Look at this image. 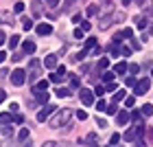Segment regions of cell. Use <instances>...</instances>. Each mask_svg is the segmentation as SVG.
Here are the masks:
<instances>
[{
	"label": "cell",
	"instance_id": "6da1fadb",
	"mask_svg": "<svg viewBox=\"0 0 153 147\" xmlns=\"http://www.w3.org/2000/svg\"><path fill=\"white\" fill-rule=\"evenodd\" d=\"M68 118H70V110H57L55 114L51 116V121H48V125H51L53 130H57V128H61L64 123H68Z\"/></svg>",
	"mask_w": 153,
	"mask_h": 147
},
{
	"label": "cell",
	"instance_id": "7a4b0ae2",
	"mask_svg": "<svg viewBox=\"0 0 153 147\" xmlns=\"http://www.w3.org/2000/svg\"><path fill=\"white\" fill-rule=\"evenodd\" d=\"M57 110H59V108H55V106H51V103H46V106L37 112V121H39V123H44L46 118H51V116H53Z\"/></svg>",
	"mask_w": 153,
	"mask_h": 147
},
{
	"label": "cell",
	"instance_id": "3957f363",
	"mask_svg": "<svg viewBox=\"0 0 153 147\" xmlns=\"http://www.w3.org/2000/svg\"><path fill=\"white\" fill-rule=\"evenodd\" d=\"M79 99H81L83 106H92V103H94V90L81 88V90H79Z\"/></svg>",
	"mask_w": 153,
	"mask_h": 147
},
{
	"label": "cell",
	"instance_id": "277c9868",
	"mask_svg": "<svg viewBox=\"0 0 153 147\" xmlns=\"http://www.w3.org/2000/svg\"><path fill=\"white\" fill-rule=\"evenodd\" d=\"M24 81H26V73L22 68H16V70L11 73V83L13 86H24Z\"/></svg>",
	"mask_w": 153,
	"mask_h": 147
},
{
	"label": "cell",
	"instance_id": "5b68a950",
	"mask_svg": "<svg viewBox=\"0 0 153 147\" xmlns=\"http://www.w3.org/2000/svg\"><path fill=\"white\" fill-rule=\"evenodd\" d=\"M149 88H151V79H140V81L134 86V92H136L138 97H142V94L149 92Z\"/></svg>",
	"mask_w": 153,
	"mask_h": 147
},
{
	"label": "cell",
	"instance_id": "8992f818",
	"mask_svg": "<svg viewBox=\"0 0 153 147\" xmlns=\"http://www.w3.org/2000/svg\"><path fill=\"white\" fill-rule=\"evenodd\" d=\"M39 77V62L37 59H31V66H29V83H35Z\"/></svg>",
	"mask_w": 153,
	"mask_h": 147
},
{
	"label": "cell",
	"instance_id": "52a82bcc",
	"mask_svg": "<svg viewBox=\"0 0 153 147\" xmlns=\"http://www.w3.org/2000/svg\"><path fill=\"white\" fill-rule=\"evenodd\" d=\"M31 13L33 18H39L44 13V7H42V0H31Z\"/></svg>",
	"mask_w": 153,
	"mask_h": 147
},
{
	"label": "cell",
	"instance_id": "ba28073f",
	"mask_svg": "<svg viewBox=\"0 0 153 147\" xmlns=\"http://www.w3.org/2000/svg\"><path fill=\"white\" fill-rule=\"evenodd\" d=\"M129 118H131V112H127V110H118V114H116L118 125H127Z\"/></svg>",
	"mask_w": 153,
	"mask_h": 147
},
{
	"label": "cell",
	"instance_id": "9c48e42d",
	"mask_svg": "<svg viewBox=\"0 0 153 147\" xmlns=\"http://www.w3.org/2000/svg\"><path fill=\"white\" fill-rule=\"evenodd\" d=\"M35 31H37V35H51V33H53V26L48 24V22H42V24L35 26Z\"/></svg>",
	"mask_w": 153,
	"mask_h": 147
},
{
	"label": "cell",
	"instance_id": "30bf717a",
	"mask_svg": "<svg viewBox=\"0 0 153 147\" xmlns=\"http://www.w3.org/2000/svg\"><path fill=\"white\" fill-rule=\"evenodd\" d=\"M33 94H35V99L39 101V103H48V90H33Z\"/></svg>",
	"mask_w": 153,
	"mask_h": 147
},
{
	"label": "cell",
	"instance_id": "8fae6325",
	"mask_svg": "<svg viewBox=\"0 0 153 147\" xmlns=\"http://www.w3.org/2000/svg\"><path fill=\"white\" fill-rule=\"evenodd\" d=\"M112 22H114V16H105V18H101L99 29H101V31H105V29H109V26H112Z\"/></svg>",
	"mask_w": 153,
	"mask_h": 147
},
{
	"label": "cell",
	"instance_id": "7c38bea8",
	"mask_svg": "<svg viewBox=\"0 0 153 147\" xmlns=\"http://www.w3.org/2000/svg\"><path fill=\"white\" fill-rule=\"evenodd\" d=\"M22 48H24V53H26V55H31V53H35V48H37V46H35V42L24 40V42H22Z\"/></svg>",
	"mask_w": 153,
	"mask_h": 147
},
{
	"label": "cell",
	"instance_id": "4fadbf2b",
	"mask_svg": "<svg viewBox=\"0 0 153 147\" xmlns=\"http://www.w3.org/2000/svg\"><path fill=\"white\" fill-rule=\"evenodd\" d=\"M147 24H149V16H138V18H136V26H138L140 31L147 29Z\"/></svg>",
	"mask_w": 153,
	"mask_h": 147
},
{
	"label": "cell",
	"instance_id": "5bb4252c",
	"mask_svg": "<svg viewBox=\"0 0 153 147\" xmlns=\"http://www.w3.org/2000/svg\"><path fill=\"white\" fill-rule=\"evenodd\" d=\"M44 66H46V68H57V55H46Z\"/></svg>",
	"mask_w": 153,
	"mask_h": 147
},
{
	"label": "cell",
	"instance_id": "9a60e30c",
	"mask_svg": "<svg viewBox=\"0 0 153 147\" xmlns=\"http://www.w3.org/2000/svg\"><path fill=\"white\" fill-rule=\"evenodd\" d=\"M127 70H129V66L125 64V62H118V64H116V68H114V73H116V75H125Z\"/></svg>",
	"mask_w": 153,
	"mask_h": 147
},
{
	"label": "cell",
	"instance_id": "2e32d148",
	"mask_svg": "<svg viewBox=\"0 0 153 147\" xmlns=\"http://www.w3.org/2000/svg\"><path fill=\"white\" fill-rule=\"evenodd\" d=\"M125 99H127V90H116V92H114V103L125 101Z\"/></svg>",
	"mask_w": 153,
	"mask_h": 147
},
{
	"label": "cell",
	"instance_id": "e0dca14e",
	"mask_svg": "<svg viewBox=\"0 0 153 147\" xmlns=\"http://www.w3.org/2000/svg\"><path fill=\"white\" fill-rule=\"evenodd\" d=\"M105 114H109V116H112V114H118V103H109V106H107V110H105Z\"/></svg>",
	"mask_w": 153,
	"mask_h": 147
},
{
	"label": "cell",
	"instance_id": "ac0fdd59",
	"mask_svg": "<svg viewBox=\"0 0 153 147\" xmlns=\"http://www.w3.org/2000/svg\"><path fill=\"white\" fill-rule=\"evenodd\" d=\"M33 90H48V79H42V81H37L35 86H33Z\"/></svg>",
	"mask_w": 153,
	"mask_h": 147
},
{
	"label": "cell",
	"instance_id": "d6986e66",
	"mask_svg": "<svg viewBox=\"0 0 153 147\" xmlns=\"http://www.w3.org/2000/svg\"><path fill=\"white\" fill-rule=\"evenodd\" d=\"M107 90H105V86H99L96 83V88H94V97H99V99H103V94H105Z\"/></svg>",
	"mask_w": 153,
	"mask_h": 147
},
{
	"label": "cell",
	"instance_id": "ffe728a7",
	"mask_svg": "<svg viewBox=\"0 0 153 147\" xmlns=\"http://www.w3.org/2000/svg\"><path fill=\"white\" fill-rule=\"evenodd\" d=\"M123 138H125V141H129V143H131L134 138H138V134H136V130H127V132H125V136H123Z\"/></svg>",
	"mask_w": 153,
	"mask_h": 147
},
{
	"label": "cell",
	"instance_id": "44dd1931",
	"mask_svg": "<svg viewBox=\"0 0 153 147\" xmlns=\"http://www.w3.org/2000/svg\"><path fill=\"white\" fill-rule=\"evenodd\" d=\"M79 86H81L79 75H70V88H79Z\"/></svg>",
	"mask_w": 153,
	"mask_h": 147
},
{
	"label": "cell",
	"instance_id": "7402d4cb",
	"mask_svg": "<svg viewBox=\"0 0 153 147\" xmlns=\"http://www.w3.org/2000/svg\"><path fill=\"white\" fill-rule=\"evenodd\" d=\"M99 9H101V7H96V4H90L88 9H85V13H88L90 18H92V16H96V13H99Z\"/></svg>",
	"mask_w": 153,
	"mask_h": 147
},
{
	"label": "cell",
	"instance_id": "603a6c76",
	"mask_svg": "<svg viewBox=\"0 0 153 147\" xmlns=\"http://www.w3.org/2000/svg\"><path fill=\"white\" fill-rule=\"evenodd\" d=\"M33 26H35V24H33V20H29V18L22 20V29H24V31H31Z\"/></svg>",
	"mask_w": 153,
	"mask_h": 147
},
{
	"label": "cell",
	"instance_id": "cb8c5ba5",
	"mask_svg": "<svg viewBox=\"0 0 153 147\" xmlns=\"http://www.w3.org/2000/svg\"><path fill=\"white\" fill-rule=\"evenodd\" d=\"M142 114L144 116H151L153 114V106H151V103H144V106H142Z\"/></svg>",
	"mask_w": 153,
	"mask_h": 147
},
{
	"label": "cell",
	"instance_id": "d4e9b609",
	"mask_svg": "<svg viewBox=\"0 0 153 147\" xmlns=\"http://www.w3.org/2000/svg\"><path fill=\"white\" fill-rule=\"evenodd\" d=\"M18 138H20V141H26V138H29V128H22V130H20V132H18Z\"/></svg>",
	"mask_w": 153,
	"mask_h": 147
},
{
	"label": "cell",
	"instance_id": "484cf974",
	"mask_svg": "<svg viewBox=\"0 0 153 147\" xmlns=\"http://www.w3.org/2000/svg\"><path fill=\"white\" fill-rule=\"evenodd\" d=\"M55 92H57V97H61V99H64V97H70V90L68 88H57Z\"/></svg>",
	"mask_w": 153,
	"mask_h": 147
},
{
	"label": "cell",
	"instance_id": "4316f807",
	"mask_svg": "<svg viewBox=\"0 0 153 147\" xmlns=\"http://www.w3.org/2000/svg\"><path fill=\"white\" fill-rule=\"evenodd\" d=\"M74 2H76V0H64V11H66V13H68V11H72Z\"/></svg>",
	"mask_w": 153,
	"mask_h": 147
},
{
	"label": "cell",
	"instance_id": "83f0119b",
	"mask_svg": "<svg viewBox=\"0 0 153 147\" xmlns=\"http://www.w3.org/2000/svg\"><path fill=\"white\" fill-rule=\"evenodd\" d=\"M94 46H96V40H94V38H88V40H85V48H83V51H90V48H94Z\"/></svg>",
	"mask_w": 153,
	"mask_h": 147
},
{
	"label": "cell",
	"instance_id": "f1b7e54d",
	"mask_svg": "<svg viewBox=\"0 0 153 147\" xmlns=\"http://www.w3.org/2000/svg\"><path fill=\"white\" fill-rule=\"evenodd\" d=\"M107 66H109V59H107V57H101V59H99V70H105Z\"/></svg>",
	"mask_w": 153,
	"mask_h": 147
},
{
	"label": "cell",
	"instance_id": "f546056e",
	"mask_svg": "<svg viewBox=\"0 0 153 147\" xmlns=\"http://www.w3.org/2000/svg\"><path fill=\"white\" fill-rule=\"evenodd\" d=\"M114 75H116V73H107V70H105V73H103V81H105V83H112V81H114Z\"/></svg>",
	"mask_w": 153,
	"mask_h": 147
},
{
	"label": "cell",
	"instance_id": "4dcf8cb0",
	"mask_svg": "<svg viewBox=\"0 0 153 147\" xmlns=\"http://www.w3.org/2000/svg\"><path fill=\"white\" fill-rule=\"evenodd\" d=\"M44 2H46V7H48V9H57V7H59V0H44Z\"/></svg>",
	"mask_w": 153,
	"mask_h": 147
},
{
	"label": "cell",
	"instance_id": "1f68e13d",
	"mask_svg": "<svg viewBox=\"0 0 153 147\" xmlns=\"http://www.w3.org/2000/svg\"><path fill=\"white\" fill-rule=\"evenodd\" d=\"M9 121H11V112H2V114H0V123L4 125V123H9Z\"/></svg>",
	"mask_w": 153,
	"mask_h": 147
},
{
	"label": "cell",
	"instance_id": "d6a6232c",
	"mask_svg": "<svg viewBox=\"0 0 153 147\" xmlns=\"http://www.w3.org/2000/svg\"><path fill=\"white\" fill-rule=\"evenodd\" d=\"M20 44V35H11V40H9V48H16Z\"/></svg>",
	"mask_w": 153,
	"mask_h": 147
},
{
	"label": "cell",
	"instance_id": "836d02e7",
	"mask_svg": "<svg viewBox=\"0 0 153 147\" xmlns=\"http://www.w3.org/2000/svg\"><path fill=\"white\" fill-rule=\"evenodd\" d=\"M131 121H134V123H142V118H140V112H138V110H134V112H131Z\"/></svg>",
	"mask_w": 153,
	"mask_h": 147
},
{
	"label": "cell",
	"instance_id": "e575fe53",
	"mask_svg": "<svg viewBox=\"0 0 153 147\" xmlns=\"http://www.w3.org/2000/svg\"><path fill=\"white\" fill-rule=\"evenodd\" d=\"M120 38H134V29H123L120 31Z\"/></svg>",
	"mask_w": 153,
	"mask_h": 147
},
{
	"label": "cell",
	"instance_id": "d590c367",
	"mask_svg": "<svg viewBox=\"0 0 153 147\" xmlns=\"http://www.w3.org/2000/svg\"><path fill=\"white\" fill-rule=\"evenodd\" d=\"M96 110H99V112H105V110H107V103L103 101V99H99V103H96Z\"/></svg>",
	"mask_w": 153,
	"mask_h": 147
},
{
	"label": "cell",
	"instance_id": "8d00e7d4",
	"mask_svg": "<svg viewBox=\"0 0 153 147\" xmlns=\"http://www.w3.org/2000/svg\"><path fill=\"white\" fill-rule=\"evenodd\" d=\"M61 79H64V77H61L59 73H53V75H51V81H53V83H61Z\"/></svg>",
	"mask_w": 153,
	"mask_h": 147
},
{
	"label": "cell",
	"instance_id": "74e56055",
	"mask_svg": "<svg viewBox=\"0 0 153 147\" xmlns=\"http://www.w3.org/2000/svg\"><path fill=\"white\" fill-rule=\"evenodd\" d=\"M109 143H112V147H116L118 143H120V134H118V132H116V134H114L112 138H109Z\"/></svg>",
	"mask_w": 153,
	"mask_h": 147
},
{
	"label": "cell",
	"instance_id": "f35d334b",
	"mask_svg": "<svg viewBox=\"0 0 153 147\" xmlns=\"http://www.w3.org/2000/svg\"><path fill=\"white\" fill-rule=\"evenodd\" d=\"M125 106H127V108H134V106H136V97H127V99H125Z\"/></svg>",
	"mask_w": 153,
	"mask_h": 147
},
{
	"label": "cell",
	"instance_id": "ab89813d",
	"mask_svg": "<svg viewBox=\"0 0 153 147\" xmlns=\"http://www.w3.org/2000/svg\"><path fill=\"white\" fill-rule=\"evenodd\" d=\"M136 77H127V79H125V86H127V88H131V86H136Z\"/></svg>",
	"mask_w": 153,
	"mask_h": 147
},
{
	"label": "cell",
	"instance_id": "60d3db41",
	"mask_svg": "<svg viewBox=\"0 0 153 147\" xmlns=\"http://www.w3.org/2000/svg\"><path fill=\"white\" fill-rule=\"evenodd\" d=\"M83 35H85L83 29H74V40H83Z\"/></svg>",
	"mask_w": 153,
	"mask_h": 147
},
{
	"label": "cell",
	"instance_id": "b9f144b4",
	"mask_svg": "<svg viewBox=\"0 0 153 147\" xmlns=\"http://www.w3.org/2000/svg\"><path fill=\"white\" fill-rule=\"evenodd\" d=\"M13 11H16V13H22V11H24V2H16V7H13Z\"/></svg>",
	"mask_w": 153,
	"mask_h": 147
},
{
	"label": "cell",
	"instance_id": "7bdbcfd3",
	"mask_svg": "<svg viewBox=\"0 0 153 147\" xmlns=\"http://www.w3.org/2000/svg\"><path fill=\"white\" fill-rule=\"evenodd\" d=\"M85 53H88V51H81V53H76L74 57H72V62H81L83 57H85Z\"/></svg>",
	"mask_w": 153,
	"mask_h": 147
},
{
	"label": "cell",
	"instance_id": "ee69618b",
	"mask_svg": "<svg viewBox=\"0 0 153 147\" xmlns=\"http://www.w3.org/2000/svg\"><path fill=\"white\" fill-rule=\"evenodd\" d=\"M76 118H79V121H85V118H88V112L79 110V112H76Z\"/></svg>",
	"mask_w": 153,
	"mask_h": 147
},
{
	"label": "cell",
	"instance_id": "f6af8a7d",
	"mask_svg": "<svg viewBox=\"0 0 153 147\" xmlns=\"http://www.w3.org/2000/svg\"><path fill=\"white\" fill-rule=\"evenodd\" d=\"M138 70H140V66H138V64H129V73L131 75H136Z\"/></svg>",
	"mask_w": 153,
	"mask_h": 147
},
{
	"label": "cell",
	"instance_id": "bcb514c9",
	"mask_svg": "<svg viewBox=\"0 0 153 147\" xmlns=\"http://www.w3.org/2000/svg\"><path fill=\"white\" fill-rule=\"evenodd\" d=\"M96 125H99V128H107V121L105 118H96Z\"/></svg>",
	"mask_w": 153,
	"mask_h": 147
},
{
	"label": "cell",
	"instance_id": "7dc6e473",
	"mask_svg": "<svg viewBox=\"0 0 153 147\" xmlns=\"http://www.w3.org/2000/svg\"><path fill=\"white\" fill-rule=\"evenodd\" d=\"M81 29H83V31H90V29H92V24H90V22H85V20H83V22H81Z\"/></svg>",
	"mask_w": 153,
	"mask_h": 147
},
{
	"label": "cell",
	"instance_id": "c3c4849f",
	"mask_svg": "<svg viewBox=\"0 0 153 147\" xmlns=\"http://www.w3.org/2000/svg\"><path fill=\"white\" fill-rule=\"evenodd\" d=\"M120 55H125V57H129V55H131V48H127V46H125V48H120Z\"/></svg>",
	"mask_w": 153,
	"mask_h": 147
},
{
	"label": "cell",
	"instance_id": "681fc988",
	"mask_svg": "<svg viewBox=\"0 0 153 147\" xmlns=\"http://www.w3.org/2000/svg\"><path fill=\"white\" fill-rule=\"evenodd\" d=\"M105 90H107V92H114V90H116V83H114V81H112V83H107Z\"/></svg>",
	"mask_w": 153,
	"mask_h": 147
},
{
	"label": "cell",
	"instance_id": "f907efd6",
	"mask_svg": "<svg viewBox=\"0 0 153 147\" xmlns=\"http://www.w3.org/2000/svg\"><path fill=\"white\" fill-rule=\"evenodd\" d=\"M131 48H134V51H140L142 46H140V42H134V40H131Z\"/></svg>",
	"mask_w": 153,
	"mask_h": 147
},
{
	"label": "cell",
	"instance_id": "816d5d0a",
	"mask_svg": "<svg viewBox=\"0 0 153 147\" xmlns=\"http://www.w3.org/2000/svg\"><path fill=\"white\" fill-rule=\"evenodd\" d=\"M57 73H59L61 77H66V66H57Z\"/></svg>",
	"mask_w": 153,
	"mask_h": 147
},
{
	"label": "cell",
	"instance_id": "f5cc1de1",
	"mask_svg": "<svg viewBox=\"0 0 153 147\" xmlns=\"http://www.w3.org/2000/svg\"><path fill=\"white\" fill-rule=\"evenodd\" d=\"M13 121H16V123H22L24 116H22V114H16V116H13Z\"/></svg>",
	"mask_w": 153,
	"mask_h": 147
},
{
	"label": "cell",
	"instance_id": "db71d44e",
	"mask_svg": "<svg viewBox=\"0 0 153 147\" xmlns=\"http://www.w3.org/2000/svg\"><path fill=\"white\" fill-rule=\"evenodd\" d=\"M4 99H7V92H4V90H2V88H0V103H2Z\"/></svg>",
	"mask_w": 153,
	"mask_h": 147
},
{
	"label": "cell",
	"instance_id": "11a10c76",
	"mask_svg": "<svg viewBox=\"0 0 153 147\" xmlns=\"http://www.w3.org/2000/svg\"><path fill=\"white\" fill-rule=\"evenodd\" d=\"M2 134H4V136H11V134H13V130H9V128H4V130H2Z\"/></svg>",
	"mask_w": 153,
	"mask_h": 147
},
{
	"label": "cell",
	"instance_id": "9f6ffc18",
	"mask_svg": "<svg viewBox=\"0 0 153 147\" xmlns=\"http://www.w3.org/2000/svg\"><path fill=\"white\" fill-rule=\"evenodd\" d=\"M4 59H7V53H4V51H0V64H2Z\"/></svg>",
	"mask_w": 153,
	"mask_h": 147
},
{
	"label": "cell",
	"instance_id": "6f0895ef",
	"mask_svg": "<svg viewBox=\"0 0 153 147\" xmlns=\"http://www.w3.org/2000/svg\"><path fill=\"white\" fill-rule=\"evenodd\" d=\"M42 147H55V143H53V141H46V143L42 145Z\"/></svg>",
	"mask_w": 153,
	"mask_h": 147
},
{
	"label": "cell",
	"instance_id": "680465c9",
	"mask_svg": "<svg viewBox=\"0 0 153 147\" xmlns=\"http://www.w3.org/2000/svg\"><path fill=\"white\" fill-rule=\"evenodd\" d=\"M4 40H7V38H4V33H0V46L4 44Z\"/></svg>",
	"mask_w": 153,
	"mask_h": 147
},
{
	"label": "cell",
	"instance_id": "91938a15",
	"mask_svg": "<svg viewBox=\"0 0 153 147\" xmlns=\"http://www.w3.org/2000/svg\"><path fill=\"white\" fill-rule=\"evenodd\" d=\"M131 2H134V0H123V4H131Z\"/></svg>",
	"mask_w": 153,
	"mask_h": 147
},
{
	"label": "cell",
	"instance_id": "94428289",
	"mask_svg": "<svg viewBox=\"0 0 153 147\" xmlns=\"http://www.w3.org/2000/svg\"><path fill=\"white\" fill-rule=\"evenodd\" d=\"M149 138H153V128H151V130H149Z\"/></svg>",
	"mask_w": 153,
	"mask_h": 147
},
{
	"label": "cell",
	"instance_id": "6125c7cd",
	"mask_svg": "<svg viewBox=\"0 0 153 147\" xmlns=\"http://www.w3.org/2000/svg\"><path fill=\"white\" fill-rule=\"evenodd\" d=\"M136 2H138V4H144V2H147V0H136Z\"/></svg>",
	"mask_w": 153,
	"mask_h": 147
},
{
	"label": "cell",
	"instance_id": "be15d7a7",
	"mask_svg": "<svg viewBox=\"0 0 153 147\" xmlns=\"http://www.w3.org/2000/svg\"><path fill=\"white\" fill-rule=\"evenodd\" d=\"M151 77H153V70H151Z\"/></svg>",
	"mask_w": 153,
	"mask_h": 147
},
{
	"label": "cell",
	"instance_id": "e7e4bbea",
	"mask_svg": "<svg viewBox=\"0 0 153 147\" xmlns=\"http://www.w3.org/2000/svg\"><path fill=\"white\" fill-rule=\"evenodd\" d=\"M109 147H112V145H109Z\"/></svg>",
	"mask_w": 153,
	"mask_h": 147
}]
</instances>
